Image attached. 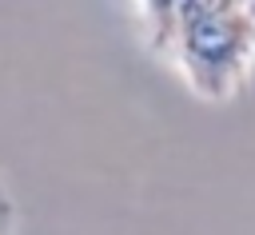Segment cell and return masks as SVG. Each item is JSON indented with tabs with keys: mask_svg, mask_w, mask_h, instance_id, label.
I'll return each mask as SVG.
<instances>
[{
	"mask_svg": "<svg viewBox=\"0 0 255 235\" xmlns=\"http://www.w3.org/2000/svg\"><path fill=\"white\" fill-rule=\"evenodd\" d=\"M171 56L203 100L243 92L255 64V16L239 0H183Z\"/></svg>",
	"mask_w": 255,
	"mask_h": 235,
	"instance_id": "obj_1",
	"label": "cell"
},
{
	"mask_svg": "<svg viewBox=\"0 0 255 235\" xmlns=\"http://www.w3.org/2000/svg\"><path fill=\"white\" fill-rule=\"evenodd\" d=\"M179 8H183V0H139L143 32H147V44H151L155 52H171L175 24H179Z\"/></svg>",
	"mask_w": 255,
	"mask_h": 235,
	"instance_id": "obj_2",
	"label": "cell"
},
{
	"mask_svg": "<svg viewBox=\"0 0 255 235\" xmlns=\"http://www.w3.org/2000/svg\"><path fill=\"white\" fill-rule=\"evenodd\" d=\"M247 8H251V16H255V0H251V4H247Z\"/></svg>",
	"mask_w": 255,
	"mask_h": 235,
	"instance_id": "obj_3",
	"label": "cell"
},
{
	"mask_svg": "<svg viewBox=\"0 0 255 235\" xmlns=\"http://www.w3.org/2000/svg\"><path fill=\"white\" fill-rule=\"evenodd\" d=\"M239 4H251V0H239Z\"/></svg>",
	"mask_w": 255,
	"mask_h": 235,
	"instance_id": "obj_4",
	"label": "cell"
}]
</instances>
